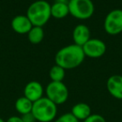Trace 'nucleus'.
Here are the masks:
<instances>
[{
  "label": "nucleus",
  "instance_id": "20e7f679",
  "mask_svg": "<svg viewBox=\"0 0 122 122\" xmlns=\"http://www.w3.org/2000/svg\"><path fill=\"white\" fill-rule=\"evenodd\" d=\"M68 7L70 15L80 20L89 19L95 13L92 0H70Z\"/></svg>",
  "mask_w": 122,
  "mask_h": 122
},
{
  "label": "nucleus",
  "instance_id": "9b49d317",
  "mask_svg": "<svg viewBox=\"0 0 122 122\" xmlns=\"http://www.w3.org/2000/svg\"><path fill=\"white\" fill-rule=\"evenodd\" d=\"M72 38H73L74 44L82 47L90 39V29L85 24H78L74 28Z\"/></svg>",
  "mask_w": 122,
  "mask_h": 122
},
{
  "label": "nucleus",
  "instance_id": "f257e3e1",
  "mask_svg": "<svg viewBox=\"0 0 122 122\" xmlns=\"http://www.w3.org/2000/svg\"><path fill=\"white\" fill-rule=\"evenodd\" d=\"M85 55L82 47L76 44H70L61 48L55 54V65L66 70H73L79 67L85 60Z\"/></svg>",
  "mask_w": 122,
  "mask_h": 122
},
{
  "label": "nucleus",
  "instance_id": "7ed1b4c3",
  "mask_svg": "<svg viewBox=\"0 0 122 122\" xmlns=\"http://www.w3.org/2000/svg\"><path fill=\"white\" fill-rule=\"evenodd\" d=\"M31 112L36 119V121L52 122L57 116V105L47 97H42L39 100L34 102Z\"/></svg>",
  "mask_w": 122,
  "mask_h": 122
},
{
  "label": "nucleus",
  "instance_id": "412c9836",
  "mask_svg": "<svg viewBox=\"0 0 122 122\" xmlns=\"http://www.w3.org/2000/svg\"><path fill=\"white\" fill-rule=\"evenodd\" d=\"M0 122H6V121H4V119H2L1 117H0Z\"/></svg>",
  "mask_w": 122,
  "mask_h": 122
},
{
  "label": "nucleus",
  "instance_id": "ddd939ff",
  "mask_svg": "<svg viewBox=\"0 0 122 122\" xmlns=\"http://www.w3.org/2000/svg\"><path fill=\"white\" fill-rule=\"evenodd\" d=\"M68 14H70L68 3L58 1L51 5V17L57 19H62Z\"/></svg>",
  "mask_w": 122,
  "mask_h": 122
},
{
  "label": "nucleus",
  "instance_id": "1a4fd4ad",
  "mask_svg": "<svg viewBox=\"0 0 122 122\" xmlns=\"http://www.w3.org/2000/svg\"><path fill=\"white\" fill-rule=\"evenodd\" d=\"M106 88L111 96L117 100H122V75H114L109 77Z\"/></svg>",
  "mask_w": 122,
  "mask_h": 122
},
{
  "label": "nucleus",
  "instance_id": "aec40b11",
  "mask_svg": "<svg viewBox=\"0 0 122 122\" xmlns=\"http://www.w3.org/2000/svg\"><path fill=\"white\" fill-rule=\"evenodd\" d=\"M6 122H24V120H22V117H21V116H16V115H13V116L9 117Z\"/></svg>",
  "mask_w": 122,
  "mask_h": 122
},
{
  "label": "nucleus",
  "instance_id": "423d86ee",
  "mask_svg": "<svg viewBox=\"0 0 122 122\" xmlns=\"http://www.w3.org/2000/svg\"><path fill=\"white\" fill-rule=\"evenodd\" d=\"M104 29L110 35L122 33V9H114L108 13L104 20Z\"/></svg>",
  "mask_w": 122,
  "mask_h": 122
},
{
  "label": "nucleus",
  "instance_id": "9d476101",
  "mask_svg": "<svg viewBox=\"0 0 122 122\" xmlns=\"http://www.w3.org/2000/svg\"><path fill=\"white\" fill-rule=\"evenodd\" d=\"M33 26L31 21L26 15H17L11 21V28L19 34H27Z\"/></svg>",
  "mask_w": 122,
  "mask_h": 122
},
{
  "label": "nucleus",
  "instance_id": "4be33fe9",
  "mask_svg": "<svg viewBox=\"0 0 122 122\" xmlns=\"http://www.w3.org/2000/svg\"><path fill=\"white\" fill-rule=\"evenodd\" d=\"M69 1H70V0H69Z\"/></svg>",
  "mask_w": 122,
  "mask_h": 122
},
{
  "label": "nucleus",
  "instance_id": "6ab92c4d",
  "mask_svg": "<svg viewBox=\"0 0 122 122\" xmlns=\"http://www.w3.org/2000/svg\"><path fill=\"white\" fill-rule=\"evenodd\" d=\"M21 117H22V120H24V122H36V119L34 118L32 112L21 115Z\"/></svg>",
  "mask_w": 122,
  "mask_h": 122
},
{
  "label": "nucleus",
  "instance_id": "f03ea898",
  "mask_svg": "<svg viewBox=\"0 0 122 122\" xmlns=\"http://www.w3.org/2000/svg\"><path fill=\"white\" fill-rule=\"evenodd\" d=\"M26 16L34 26L43 27L51 18V4L46 0H36L29 6Z\"/></svg>",
  "mask_w": 122,
  "mask_h": 122
},
{
  "label": "nucleus",
  "instance_id": "4468645a",
  "mask_svg": "<svg viewBox=\"0 0 122 122\" xmlns=\"http://www.w3.org/2000/svg\"><path fill=\"white\" fill-rule=\"evenodd\" d=\"M33 104L34 103L25 96H21L16 100L14 107L18 113L20 114L21 115H24L32 111Z\"/></svg>",
  "mask_w": 122,
  "mask_h": 122
},
{
  "label": "nucleus",
  "instance_id": "0eeeda50",
  "mask_svg": "<svg viewBox=\"0 0 122 122\" xmlns=\"http://www.w3.org/2000/svg\"><path fill=\"white\" fill-rule=\"evenodd\" d=\"M82 49L85 57L92 59L101 57L106 52V45L100 39H90L82 46Z\"/></svg>",
  "mask_w": 122,
  "mask_h": 122
},
{
  "label": "nucleus",
  "instance_id": "f8f14e48",
  "mask_svg": "<svg viewBox=\"0 0 122 122\" xmlns=\"http://www.w3.org/2000/svg\"><path fill=\"white\" fill-rule=\"evenodd\" d=\"M70 113L75 117L78 120H85L91 115L90 106L86 103L80 102L73 105Z\"/></svg>",
  "mask_w": 122,
  "mask_h": 122
},
{
  "label": "nucleus",
  "instance_id": "2eb2a0df",
  "mask_svg": "<svg viewBox=\"0 0 122 122\" xmlns=\"http://www.w3.org/2000/svg\"><path fill=\"white\" fill-rule=\"evenodd\" d=\"M28 39L33 44H38L41 43L44 39V32L43 27L39 26H33L32 29L29 30V32L27 34Z\"/></svg>",
  "mask_w": 122,
  "mask_h": 122
},
{
  "label": "nucleus",
  "instance_id": "39448f33",
  "mask_svg": "<svg viewBox=\"0 0 122 122\" xmlns=\"http://www.w3.org/2000/svg\"><path fill=\"white\" fill-rule=\"evenodd\" d=\"M46 97L55 105H63L68 100L69 90L65 84L62 82L51 81L45 89Z\"/></svg>",
  "mask_w": 122,
  "mask_h": 122
},
{
  "label": "nucleus",
  "instance_id": "f3484780",
  "mask_svg": "<svg viewBox=\"0 0 122 122\" xmlns=\"http://www.w3.org/2000/svg\"><path fill=\"white\" fill-rule=\"evenodd\" d=\"M54 122H80L71 113H65L54 120Z\"/></svg>",
  "mask_w": 122,
  "mask_h": 122
},
{
  "label": "nucleus",
  "instance_id": "dca6fc26",
  "mask_svg": "<svg viewBox=\"0 0 122 122\" xmlns=\"http://www.w3.org/2000/svg\"><path fill=\"white\" fill-rule=\"evenodd\" d=\"M49 78L51 81L62 82L65 77V70L57 65H54L49 70Z\"/></svg>",
  "mask_w": 122,
  "mask_h": 122
},
{
  "label": "nucleus",
  "instance_id": "6e6552de",
  "mask_svg": "<svg viewBox=\"0 0 122 122\" xmlns=\"http://www.w3.org/2000/svg\"><path fill=\"white\" fill-rule=\"evenodd\" d=\"M44 92V87L41 85V83L36 80H32V81H29L24 87V96H25L34 103L44 97L43 96Z\"/></svg>",
  "mask_w": 122,
  "mask_h": 122
},
{
  "label": "nucleus",
  "instance_id": "a211bd4d",
  "mask_svg": "<svg viewBox=\"0 0 122 122\" xmlns=\"http://www.w3.org/2000/svg\"><path fill=\"white\" fill-rule=\"evenodd\" d=\"M83 122H106V120L104 118V116H102L100 114H91Z\"/></svg>",
  "mask_w": 122,
  "mask_h": 122
}]
</instances>
